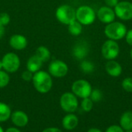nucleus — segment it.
<instances>
[{
  "mask_svg": "<svg viewBox=\"0 0 132 132\" xmlns=\"http://www.w3.org/2000/svg\"><path fill=\"white\" fill-rule=\"evenodd\" d=\"M12 114L10 107L5 103L0 102V122H5L8 121Z\"/></svg>",
  "mask_w": 132,
  "mask_h": 132,
  "instance_id": "obj_20",
  "label": "nucleus"
},
{
  "mask_svg": "<svg viewBox=\"0 0 132 132\" xmlns=\"http://www.w3.org/2000/svg\"><path fill=\"white\" fill-rule=\"evenodd\" d=\"M32 82L35 89L43 94L49 93L53 86V80L50 74L43 70L33 73Z\"/></svg>",
  "mask_w": 132,
  "mask_h": 132,
  "instance_id": "obj_1",
  "label": "nucleus"
},
{
  "mask_svg": "<svg viewBox=\"0 0 132 132\" xmlns=\"http://www.w3.org/2000/svg\"><path fill=\"white\" fill-rule=\"evenodd\" d=\"M5 132H21V131L19 129L16 128L12 127V128H9L8 129H6V131Z\"/></svg>",
  "mask_w": 132,
  "mask_h": 132,
  "instance_id": "obj_33",
  "label": "nucleus"
},
{
  "mask_svg": "<svg viewBox=\"0 0 132 132\" xmlns=\"http://www.w3.org/2000/svg\"><path fill=\"white\" fill-rule=\"evenodd\" d=\"M104 2L107 6H109L111 8H114L117 4L119 2V0H104Z\"/></svg>",
  "mask_w": 132,
  "mask_h": 132,
  "instance_id": "obj_31",
  "label": "nucleus"
},
{
  "mask_svg": "<svg viewBox=\"0 0 132 132\" xmlns=\"http://www.w3.org/2000/svg\"><path fill=\"white\" fill-rule=\"evenodd\" d=\"M120 54V47L116 40H107L101 47V54L108 61L114 60Z\"/></svg>",
  "mask_w": 132,
  "mask_h": 132,
  "instance_id": "obj_7",
  "label": "nucleus"
},
{
  "mask_svg": "<svg viewBox=\"0 0 132 132\" xmlns=\"http://www.w3.org/2000/svg\"><path fill=\"white\" fill-rule=\"evenodd\" d=\"M10 81V77L7 72L0 70V89L5 88L8 86Z\"/></svg>",
  "mask_w": 132,
  "mask_h": 132,
  "instance_id": "obj_24",
  "label": "nucleus"
},
{
  "mask_svg": "<svg viewBox=\"0 0 132 132\" xmlns=\"http://www.w3.org/2000/svg\"><path fill=\"white\" fill-rule=\"evenodd\" d=\"M120 126L124 131L132 130V111H126L121 116Z\"/></svg>",
  "mask_w": 132,
  "mask_h": 132,
  "instance_id": "obj_18",
  "label": "nucleus"
},
{
  "mask_svg": "<svg viewBox=\"0 0 132 132\" xmlns=\"http://www.w3.org/2000/svg\"><path fill=\"white\" fill-rule=\"evenodd\" d=\"M60 105L65 112L73 113L77 110L79 103L77 97L73 93L67 92L60 96Z\"/></svg>",
  "mask_w": 132,
  "mask_h": 132,
  "instance_id": "obj_5",
  "label": "nucleus"
},
{
  "mask_svg": "<svg viewBox=\"0 0 132 132\" xmlns=\"http://www.w3.org/2000/svg\"><path fill=\"white\" fill-rule=\"evenodd\" d=\"M114 12L117 17L124 21L132 19V2L128 1L119 2L114 7Z\"/></svg>",
  "mask_w": 132,
  "mask_h": 132,
  "instance_id": "obj_10",
  "label": "nucleus"
},
{
  "mask_svg": "<svg viewBox=\"0 0 132 132\" xmlns=\"http://www.w3.org/2000/svg\"><path fill=\"white\" fill-rule=\"evenodd\" d=\"M10 118L14 125L18 128H23L26 126L29 123L28 115L22 110L14 111L13 113H12Z\"/></svg>",
  "mask_w": 132,
  "mask_h": 132,
  "instance_id": "obj_13",
  "label": "nucleus"
},
{
  "mask_svg": "<svg viewBox=\"0 0 132 132\" xmlns=\"http://www.w3.org/2000/svg\"><path fill=\"white\" fill-rule=\"evenodd\" d=\"M43 63V62L36 54H34L28 59L26 63V68L31 72L35 73L41 69Z\"/></svg>",
  "mask_w": 132,
  "mask_h": 132,
  "instance_id": "obj_17",
  "label": "nucleus"
},
{
  "mask_svg": "<svg viewBox=\"0 0 132 132\" xmlns=\"http://www.w3.org/2000/svg\"><path fill=\"white\" fill-rule=\"evenodd\" d=\"M42 132H63L60 129L57 128H48L44 129Z\"/></svg>",
  "mask_w": 132,
  "mask_h": 132,
  "instance_id": "obj_32",
  "label": "nucleus"
},
{
  "mask_svg": "<svg viewBox=\"0 0 132 132\" xmlns=\"http://www.w3.org/2000/svg\"><path fill=\"white\" fill-rule=\"evenodd\" d=\"M0 132H5L4 131H3V128L0 126Z\"/></svg>",
  "mask_w": 132,
  "mask_h": 132,
  "instance_id": "obj_38",
  "label": "nucleus"
},
{
  "mask_svg": "<svg viewBox=\"0 0 132 132\" xmlns=\"http://www.w3.org/2000/svg\"><path fill=\"white\" fill-rule=\"evenodd\" d=\"M93 102H99L102 100L103 98V94L101 93V91L98 89H92L91 93L89 96Z\"/></svg>",
  "mask_w": 132,
  "mask_h": 132,
  "instance_id": "obj_25",
  "label": "nucleus"
},
{
  "mask_svg": "<svg viewBox=\"0 0 132 132\" xmlns=\"http://www.w3.org/2000/svg\"><path fill=\"white\" fill-rule=\"evenodd\" d=\"M2 68L9 73H14L20 67V59L19 56L12 52L6 53L2 58Z\"/></svg>",
  "mask_w": 132,
  "mask_h": 132,
  "instance_id": "obj_8",
  "label": "nucleus"
},
{
  "mask_svg": "<svg viewBox=\"0 0 132 132\" xmlns=\"http://www.w3.org/2000/svg\"><path fill=\"white\" fill-rule=\"evenodd\" d=\"M22 79L24 80V81H26V82H30V81H32V76H33V73L32 72H31L30 71H29V70H26V71H24L22 73Z\"/></svg>",
  "mask_w": 132,
  "mask_h": 132,
  "instance_id": "obj_28",
  "label": "nucleus"
},
{
  "mask_svg": "<svg viewBox=\"0 0 132 132\" xmlns=\"http://www.w3.org/2000/svg\"><path fill=\"white\" fill-rule=\"evenodd\" d=\"M125 132H132V130H129V131H125Z\"/></svg>",
  "mask_w": 132,
  "mask_h": 132,
  "instance_id": "obj_39",
  "label": "nucleus"
},
{
  "mask_svg": "<svg viewBox=\"0 0 132 132\" xmlns=\"http://www.w3.org/2000/svg\"><path fill=\"white\" fill-rule=\"evenodd\" d=\"M35 54L43 62L48 61L51 58V53H50V50L45 46H39V47H37V49L36 50Z\"/></svg>",
  "mask_w": 132,
  "mask_h": 132,
  "instance_id": "obj_19",
  "label": "nucleus"
},
{
  "mask_svg": "<svg viewBox=\"0 0 132 132\" xmlns=\"http://www.w3.org/2000/svg\"><path fill=\"white\" fill-rule=\"evenodd\" d=\"M127 31V27L124 23L116 21L107 24L104 28L105 36L108 39L116 41L125 37Z\"/></svg>",
  "mask_w": 132,
  "mask_h": 132,
  "instance_id": "obj_2",
  "label": "nucleus"
},
{
  "mask_svg": "<svg viewBox=\"0 0 132 132\" xmlns=\"http://www.w3.org/2000/svg\"><path fill=\"white\" fill-rule=\"evenodd\" d=\"M125 40L127 44L132 47V29L127 31V33L125 35Z\"/></svg>",
  "mask_w": 132,
  "mask_h": 132,
  "instance_id": "obj_30",
  "label": "nucleus"
},
{
  "mask_svg": "<svg viewBox=\"0 0 132 132\" xmlns=\"http://www.w3.org/2000/svg\"><path fill=\"white\" fill-rule=\"evenodd\" d=\"M121 86L123 89L128 93H132V78L127 77L123 79L121 82Z\"/></svg>",
  "mask_w": 132,
  "mask_h": 132,
  "instance_id": "obj_26",
  "label": "nucleus"
},
{
  "mask_svg": "<svg viewBox=\"0 0 132 132\" xmlns=\"http://www.w3.org/2000/svg\"><path fill=\"white\" fill-rule=\"evenodd\" d=\"M55 15L57 20L64 25H69L76 20V10L70 5L64 4L60 5L56 9Z\"/></svg>",
  "mask_w": 132,
  "mask_h": 132,
  "instance_id": "obj_3",
  "label": "nucleus"
},
{
  "mask_svg": "<svg viewBox=\"0 0 132 132\" xmlns=\"http://www.w3.org/2000/svg\"><path fill=\"white\" fill-rule=\"evenodd\" d=\"M97 14L93 8L89 5H81L76 10V19L80 22L82 25H90L95 19Z\"/></svg>",
  "mask_w": 132,
  "mask_h": 132,
  "instance_id": "obj_4",
  "label": "nucleus"
},
{
  "mask_svg": "<svg viewBox=\"0 0 132 132\" xmlns=\"http://www.w3.org/2000/svg\"><path fill=\"white\" fill-rule=\"evenodd\" d=\"M10 47L16 51H22L27 47L28 40L26 37L22 34H13L9 40Z\"/></svg>",
  "mask_w": 132,
  "mask_h": 132,
  "instance_id": "obj_12",
  "label": "nucleus"
},
{
  "mask_svg": "<svg viewBox=\"0 0 132 132\" xmlns=\"http://www.w3.org/2000/svg\"><path fill=\"white\" fill-rule=\"evenodd\" d=\"M105 70L111 77H118L122 73V66L114 60H109L105 65Z\"/></svg>",
  "mask_w": 132,
  "mask_h": 132,
  "instance_id": "obj_15",
  "label": "nucleus"
},
{
  "mask_svg": "<svg viewBox=\"0 0 132 132\" xmlns=\"http://www.w3.org/2000/svg\"><path fill=\"white\" fill-rule=\"evenodd\" d=\"M80 68L84 73L89 74V73H92L94 71L95 66L92 61H87V60H84L81 61V63L80 65Z\"/></svg>",
  "mask_w": 132,
  "mask_h": 132,
  "instance_id": "obj_22",
  "label": "nucleus"
},
{
  "mask_svg": "<svg viewBox=\"0 0 132 132\" xmlns=\"http://www.w3.org/2000/svg\"><path fill=\"white\" fill-rule=\"evenodd\" d=\"M79 123L78 117L73 113H68L62 121V125L64 129L67 131H72L75 129Z\"/></svg>",
  "mask_w": 132,
  "mask_h": 132,
  "instance_id": "obj_16",
  "label": "nucleus"
},
{
  "mask_svg": "<svg viewBox=\"0 0 132 132\" xmlns=\"http://www.w3.org/2000/svg\"><path fill=\"white\" fill-rule=\"evenodd\" d=\"M80 106H81V108H82V110L84 111H85V112H90L93 109L94 102L92 101V100L90 97L84 98L82 100V101H81Z\"/></svg>",
  "mask_w": 132,
  "mask_h": 132,
  "instance_id": "obj_23",
  "label": "nucleus"
},
{
  "mask_svg": "<svg viewBox=\"0 0 132 132\" xmlns=\"http://www.w3.org/2000/svg\"><path fill=\"white\" fill-rule=\"evenodd\" d=\"M10 22V16L7 12H2L0 13V25L2 26H7Z\"/></svg>",
  "mask_w": 132,
  "mask_h": 132,
  "instance_id": "obj_27",
  "label": "nucleus"
},
{
  "mask_svg": "<svg viewBox=\"0 0 132 132\" xmlns=\"http://www.w3.org/2000/svg\"><path fill=\"white\" fill-rule=\"evenodd\" d=\"M130 57H131V58L132 59V48L131 49V51H130Z\"/></svg>",
  "mask_w": 132,
  "mask_h": 132,
  "instance_id": "obj_37",
  "label": "nucleus"
},
{
  "mask_svg": "<svg viewBox=\"0 0 132 132\" xmlns=\"http://www.w3.org/2000/svg\"><path fill=\"white\" fill-rule=\"evenodd\" d=\"M4 34H5V26L0 25V39L2 38Z\"/></svg>",
  "mask_w": 132,
  "mask_h": 132,
  "instance_id": "obj_34",
  "label": "nucleus"
},
{
  "mask_svg": "<svg viewBox=\"0 0 132 132\" xmlns=\"http://www.w3.org/2000/svg\"><path fill=\"white\" fill-rule=\"evenodd\" d=\"M105 132H125L123 128L119 125H111L108 127Z\"/></svg>",
  "mask_w": 132,
  "mask_h": 132,
  "instance_id": "obj_29",
  "label": "nucleus"
},
{
  "mask_svg": "<svg viewBox=\"0 0 132 132\" xmlns=\"http://www.w3.org/2000/svg\"><path fill=\"white\" fill-rule=\"evenodd\" d=\"M89 53V47L85 42H79L76 44L73 48V56L77 60H83Z\"/></svg>",
  "mask_w": 132,
  "mask_h": 132,
  "instance_id": "obj_14",
  "label": "nucleus"
},
{
  "mask_svg": "<svg viewBox=\"0 0 132 132\" xmlns=\"http://www.w3.org/2000/svg\"><path fill=\"white\" fill-rule=\"evenodd\" d=\"M92 86L90 83L85 80V79H78L73 82L71 86L72 93L79 98L84 99L89 97L91 91H92Z\"/></svg>",
  "mask_w": 132,
  "mask_h": 132,
  "instance_id": "obj_6",
  "label": "nucleus"
},
{
  "mask_svg": "<svg viewBox=\"0 0 132 132\" xmlns=\"http://www.w3.org/2000/svg\"><path fill=\"white\" fill-rule=\"evenodd\" d=\"M96 14L97 19L103 23H106V24L114 22L116 18L114 10L112 8L107 5L101 6L97 10Z\"/></svg>",
  "mask_w": 132,
  "mask_h": 132,
  "instance_id": "obj_11",
  "label": "nucleus"
},
{
  "mask_svg": "<svg viewBox=\"0 0 132 132\" xmlns=\"http://www.w3.org/2000/svg\"><path fill=\"white\" fill-rule=\"evenodd\" d=\"M69 71L68 65L63 61L54 60L52 61L48 66V72L51 76L56 78L65 77Z\"/></svg>",
  "mask_w": 132,
  "mask_h": 132,
  "instance_id": "obj_9",
  "label": "nucleus"
},
{
  "mask_svg": "<svg viewBox=\"0 0 132 132\" xmlns=\"http://www.w3.org/2000/svg\"><path fill=\"white\" fill-rule=\"evenodd\" d=\"M87 132H102L100 129H98V128H90V129H89L88 131Z\"/></svg>",
  "mask_w": 132,
  "mask_h": 132,
  "instance_id": "obj_35",
  "label": "nucleus"
},
{
  "mask_svg": "<svg viewBox=\"0 0 132 132\" xmlns=\"http://www.w3.org/2000/svg\"><path fill=\"white\" fill-rule=\"evenodd\" d=\"M68 31L73 36H79L83 31V25L76 19L68 25Z\"/></svg>",
  "mask_w": 132,
  "mask_h": 132,
  "instance_id": "obj_21",
  "label": "nucleus"
},
{
  "mask_svg": "<svg viewBox=\"0 0 132 132\" xmlns=\"http://www.w3.org/2000/svg\"><path fill=\"white\" fill-rule=\"evenodd\" d=\"M2 69V61L0 60V70Z\"/></svg>",
  "mask_w": 132,
  "mask_h": 132,
  "instance_id": "obj_36",
  "label": "nucleus"
}]
</instances>
